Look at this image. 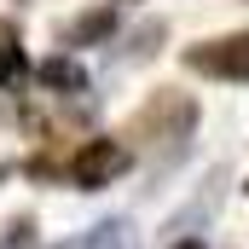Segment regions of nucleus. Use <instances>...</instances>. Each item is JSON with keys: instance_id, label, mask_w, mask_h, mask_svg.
<instances>
[{"instance_id": "nucleus-1", "label": "nucleus", "mask_w": 249, "mask_h": 249, "mask_svg": "<svg viewBox=\"0 0 249 249\" xmlns=\"http://www.w3.org/2000/svg\"><path fill=\"white\" fill-rule=\"evenodd\" d=\"M191 122H197V105L191 99H180V93H157L145 110H139V122H133V133L139 139H162V151H180L191 139Z\"/></svg>"}, {"instance_id": "nucleus-2", "label": "nucleus", "mask_w": 249, "mask_h": 249, "mask_svg": "<svg viewBox=\"0 0 249 249\" xmlns=\"http://www.w3.org/2000/svg\"><path fill=\"white\" fill-rule=\"evenodd\" d=\"M122 168H127V145H116V139H87V145L70 157V180L87 186V191L110 186Z\"/></svg>"}, {"instance_id": "nucleus-3", "label": "nucleus", "mask_w": 249, "mask_h": 249, "mask_svg": "<svg viewBox=\"0 0 249 249\" xmlns=\"http://www.w3.org/2000/svg\"><path fill=\"white\" fill-rule=\"evenodd\" d=\"M186 64L203 70V75H220V81H249V35H226V41L191 47Z\"/></svg>"}, {"instance_id": "nucleus-4", "label": "nucleus", "mask_w": 249, "mask_h": 249, "mask_svg": "<svg viewBox=\"0 0 249 249\" xmlns=\"http://www.w3.org/2000/svg\"><path fill=\"white\" fill-rule=\"evenodd\" d=\"M41 81H47V87H58V93H87L81 64H70V58H47V64H41Z\"/></svg>"}, {"instance_id": "nucleus-5", "label": "nucleus", "mask_w": 249, "mask_h": 249, "mask_svg": "<svg viewBox=\"0 0 249 249\" xmlns=\"http://www.w3.org/2000/svg\"><path fill=\"white\" fill-rule=\"evenodd\" d=\"M23 70V53H18V35L12 29H0V81H12Z\"/></svg>"}, {"instance_id": "nucleus-6", "label": "nucleus", "mask_w": 249, "mask_h": 249, "mask_svg": "<svg viewBox=\"0 0 249 249\" xmlns=\"http://www.w3.org/2000/svg\"><path fill=\"white\" fill-rule=\"evenodd\" d=\"M110 29V12H93V18H81L75 29H70V41H93V35H105Z\"/></svg>"}, {"instance_id": "nucleus-7", "label": "nucleus", "mask_w": 249, "mask_h": 249, "mask_svg": "<svg viewBox=\"0 0 249 249\" xmlns=\"http://www.w3.org/2000/svg\"><path fill=\"white\" fill-rule=\"evenodd\" d=\"M174 249H203V244H174Z\"/></svg>"}]
</instances>
